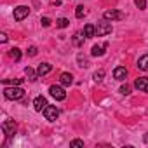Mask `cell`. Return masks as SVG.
<instances>
[{"label":"cell","instance_id":"obj_22","mask_svg":"<svg viewBox=\"0 0 148 148\" xmlns=\"http://www.w3.org/2000/svg\"><path fill=\"white\" fill-rule=\"evenodd\" d=\"M84 14H86V11H84V5H77V9H75V16L80 19V18H84Z\"/></svg>","mask_w":148,"mask_h":148},{"label":"cell","instance_id":"obj_4","mask_svg":"<svg viewBox=\"0 0 148 148\" xmlns=\"http://www.w3.org/2000/svg\"><path fill=\"white\" fill-rule=\"evenodd\" d=\"M28 14H30V7H26V5H19L14 9V19L16 21H23L25 18H28Z\"/></svg>","mask_w":148,"mask_h":148},{"label":"cell","instance_id":"obj_16","mask_svg":"<svg viewBox=\"0 0 148 148\" xmlns=\"http://www.w3.org/2000/svg\"><path fill=\"white\" fill-rule=\"evenodd\" d=\"M25 73L28 75V79H30L32 82H35V80H37V77H40V75H38V71H35V70H33V68H30V66H26V68H25Z\"/></svg>","mask_w":148,"mask_h":148},{"label":"cell","instance_id":"obj_28","mask_svg":"<svg viewBox=\"0 0 148 148\" xmlns=\"http://www.w3.org/2000/svg\"><path fill=\"white\" fill-rule=\"evenodd\" d=\"M40 23H42V26H45V28H47V26H51V19H49V18H42V19H40Z\"/></svg>","mask_w":148,"mask_h":148},{"label":"cell","instance_id":"obj_12","mask_svg":"<svg viewBox=\"0 0 148 148\" xmlns=\"http://www.w3.org/2000/svg\"><path fill=\"white\" fill-rule=\"evenodd\" d=\"M51 70H52V64H49V63H40V64H38V68H37V71H38V75H40V77L47 75Z\"/></svg>","mask_w":148,"mask_h":148},{"label":"cell","instance_id":"obj_23","mask_svg":"<svg viewBox=\"0 0 148 148\" xmlns=\"http://www.w3.org/2000/svg\"><path fill=\"white\" fill-rule=\"evenodd\" d=\"M70 146H73V148H84V141L82 139H73L70 143Z\"/></svg>","mask_w":148,"mask_h":148},{"label":"cell","instance_id":"obj_2","mask_svg":"<svg viewBox=\"0 0 148 148\" xmlns=\"http://www.w3.org/2000/svg\"><path fill=\"white\" fill-rule=\"evenodd\" d=\"M112 25L110 23H106V19L105 21H101V23H98V26H96V37H105V35H108V33H112Z\"/></svg>","mask_w":148,"mask_h":148},{"label":"cell","instance_id":"obj_24","mask_svg":"<svg viewBox=\"0 0 148 148\" xmlns=\"http://www.w3.org/2000/svg\"><path fill=\"white\" fill-rule=\"evenodd\" d=\"M103 77H105V71H103V70H98V71L94 73V80H96V82H101Z\"/></svg>","mask_w":148,"mask_h":148},{"label":"cell","instance_id":"obj_3","mask_svg":"<svg viewBox=\"0 0 148 148\" xmlns=\"http://www.w3.org/2000/svg\"><path fill=\"white\" fill-rule=\"evenodd\" d=\"M49 92H51V96L56 98L58 101L66 99V92H64V89H63L61 86H51V87H49Z\"/></svg>","mask_w":148,"mask_h":148},{"label":"cell","instance_id":"obj_19","mask_svg":"<svg viewBox=\"0 0 148 148\" xmlns=\"http://www.w3.org/2000/svg\"><path fill=\"white\" fill-rule=\"evenodd\" d=\"M82 35H84V33H75V35H73V38H71L73 44H75L77 47H80V45L84 44V38H86V37H82Z\"/></svg>","mask_w":148,"mask_h":148},{"label":"cell","instance_id":"obj_1","mask_svg":"<svg viewBox=\"0 0 148 148\" xmlns=\"http://www.w3.org/2000/svg\"><path fill=\"white\" fill-rule=\"evenodd\" d=\"M4 96H5L7 99H14V101H18V99H21V98L25 96V89L19 87V86L5 87V89H4Z\"/></svg>","mask_w":148,"mask_h":148},{"label":"cell","instance_id":"obj_29","mask_svg":"<svg viewBox=\"0 0 148 148\" xmlns=\"http://www.w3.org/2000/svg\"><path fill=\"white\" fill-rule=\"evenodd\" d=\"M0 42H2V44L7 42V35H5V33H0Z\"/></svg>","mask_w":148,"mask_h":148},{"label":"cell","instance_id":"obj_14","mask_svg":"<svg viewBox=\"0 0 148 148\" xmlns=\"http://www.w3.org/2000/svg\"><path fill=\"white\" fill-rule=\"evenodd\" d=\"M84 37H86V38L96 37V26H94V25H86V26H84Z\"/></svg>","mask_w":148,"mask_h":148},{"label":"cell","instance_id":"obj_18","mask_svg":"<svg viewBox=\"0 0 148 148\" xmlns=\"http://www.w3.org/2000/svg\"><path fill=\"white\" fill-rule=\"evenodd\" d=\"M2 84L4 86H21L23 84V79H4Z\"/></svg>","mask_w":148,"mask_h":148},{"label":"cell","instance_id":"obj_5","mask_svg":"<svg viewBox=\"0 0 148 148\" xmlns=\"http://www.w3.org/2000/svg\"><path fill=\"white\" fill-rule=\"evenodd\" d=\"M44 117H45L49 122H54V120L59 117V110H58L56 106H51V105H47V108L44 110Z\"/></svg>","mask_w":148,"mask_h":148},{"label":"cell","instance_id":"obj_25","mask_svg":"<svg viewBox=\"0 0 148 148\" xmlns=\"http://www.w3.org/2000/svg\"><path fill=\"white\" fill-rule=\"evenodd\" d=\"M119 92H120V94H124V96L131 94V86H127V84H125V86H122V87L119 89Z\"/></svg>","mask_w":148,"mask_h":148},{"label":"cell","instance_id":"obj_30","mask_svg":"<svg viewBox=\"0 0 148 148\" xmlns=\"http://www.w3.org/2000/svg\"><path fill=\"white\" fill-rule=\"evenodd\" d=\"M143 141H145V143H146V145H148V132H146V134H145V136H143Z\"/></svg>","mask_w":148,"mask_h":148},{"label":"cell","instance_id":"obj_10","mask_svg":"<svg viewBox=\"0 0 148 148\" xmlns=\"http://www.w3.org/2000/svg\"><path fill=\"white\" fill-rule=\"evenodd\" d=\"M125 77H127V68L125 66H117L115 70H113V79L115 80H125Z\"/></svg>","mask_w":148,"mask_h":148},{"label":"cell","instance_id":"obj_11","mask_svg":"<svg viewBox=\"0 0 148 148\" xmlns=\"http://www.w3.org/2000/svg\"><path fill=\"white\" fill-rule=\"evenodd\" d=\"M106 49H108V44H106V42H105V44H101V45H92L91 54H92V56H103Z\"/></svg>","mask_w":148,"mask_h":148},{"label":"cell","instance_id":"obj_7","mask_svg":"<svg viewBox=\"0 0 148 148\" xmlns=\"http://www.w3.org/2000/svg\"><path fill=\"white\" fill-rule=\"evenodd\" d=\"M33 108H35V112H44L47 108V99L44 96H37L33 99Z\"/></svg>","mask_w":148,"mask_h":148},{"label":"cell","instance_id":"obj_8","mask_svg":"<svg viewBox=\"0 0 148 148\" xmlns=\"http://www.w3.org/2000/svg\"><path fill=\"white\" fill-rule=\"evenodd\" d=\"M2 131L5 132V136H12L14 132H16V124H14V120H5L4 124H2Z\"/></svg>","mask_w":148,"mask_h":148},{"label":"cell","instance_id":"obj_26","mask_svg":"<svg viewBox=\"0 0 148 148\" xmlns=\"http://www.w3.org/2000/svg\"><path fill=\"white\" fill-rule=\"evenodd\" d=\"M37 52H38V49H37L35 45H32V47L28 49V56H32V58H33V56H37Z\"/></svg>","mask_w":148,"mask_h":148},{"label":"cell","instance_id":"obj_21","mask_svg":"<svg viewBox=\"0 0 148 148\" xmlns=\"http://www.w3.org/2000/svg\"><path fill=\"white\" fill-rule=\"evenodd\" d=\"M134 4L139 11H145L146 9V0H134Z\"/></svg>","mask_w":148,"mask_h":148},{"label":"cell","instance_id":"obj_27","mask_svg":"<svg viewBox=\"0 0 148 148\" xmlns=\"http://www.w3.org/2000/svg\"><path fill=\"white\" fill-rule=\"evenodd\" d=\"M79 61H80V66H84V68H87V66H89V61H87L86 58H82V56H79Z\"/></svg>","mask_w":148,"mask_h":148},{"label":"cell","instance_id":"obj_6","mask_svg":"<svg viewBox=\"0 0 148 148\" xmlns=\"http://www.w3.org/2000/svg\"><path fill=\"white\" fill-rule=\"evenodd\" d=\"M103 19H106V21H119V19H124V14H122L120 11L112 9V11H105Z\"/></svg>","mask_w":148,"mask_h":148},{"label":"cell","instance_id":"obj_9","mask_svg":"<svg viewBox=\"0 0 148 148\" xmlns=\"http://www.w3.org/2000/svg\"><path fill=\"white\" fill-rule=\"evenodd\" d=\"M134 87H136L139 92H148V79H146V77H139V79H136Z\"/></svg>","mask_w":148,"mask_h":148},{"label":"cell","instance_id":"obj_15","mask_svg":"<svg viewBox=\"0 0 148 148\" xmlns=\"http://www.w3.org/2000/svg\"><path fill=\"white\" fill-rule=\"evenodd\" d=\"M139 70H143V71H148V54H145V56H141L139 59H138V64H136Z\"/></svg>","mask_w":148,"mask_h":148},{"label":"cell","instance_id":"obj_13","mask_svg":"<svg viewBox=\"0 0 148 148\" xmlns=\"http://www.w3.org/2000/svg\"><path fill=\"white\" fill-rule=\"evenodd\" d=\"M59 82H61V86H71L73 84V75L71 73H61Z\"/></svg>","mask_w":148,"mask_h":148},{"label":"cell","instance_id":"obj_20","mask_svg":"<svg viewBox=\"0 0 148 148\" xmlns=\"http://www.w3.org/2000/svg\"><path fill=\"white\" fill-rule=\"evenodd\" d=\"M70 25V21L66 19V18H59V19H56V26L58 28H66Z\"/></svg>","mask_w":148,"mask_h":148},{"label":"cell","instance_id":"obj_17","mask_svg":"<svg viewBox=\"0 0 148 148\" xmlns=\"http://www.w3.org/2000/svg\"><path fill=\"white\" fill-rule=\"evenodd\" d=\"M9 58L14 59V61H19V59H21V51H19L18 47H12V49L9 51Z\"/></svg>","mask_w":148,"mask_h":148}]
</instances>
